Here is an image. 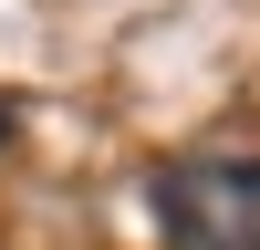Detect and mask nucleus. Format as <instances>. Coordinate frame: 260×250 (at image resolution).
I'll use <instances>...</instances> for the list:
<instances>
[{"instance_id": "nucleus-1", "label": "nucleus", "mask_w": 260, "mask_h": 250, "mask_svg": "<svg viewBox=\"0 0 260 250\" xmlns=\"http://www.w3.org/2000/svg\"><path fill=\"white\" fill-rule=\"evenodd\" d=\"M146 208L167 250H260V157H167Z\"/></svg>"}, {"instance_id": "nucleus-2", "label": "nucleus", "mask_w": 260, "mask_h": 250, "mask_svg": "<svg viewBox=\"0 0 260 250\" xmlns=\"http://www.w3.org/2000/svg\"><path fill=\"white\" fill-rule=\"evenodd\" d=\"M0 136H11V104H0Z\"/></svg>"}]
</instances>
